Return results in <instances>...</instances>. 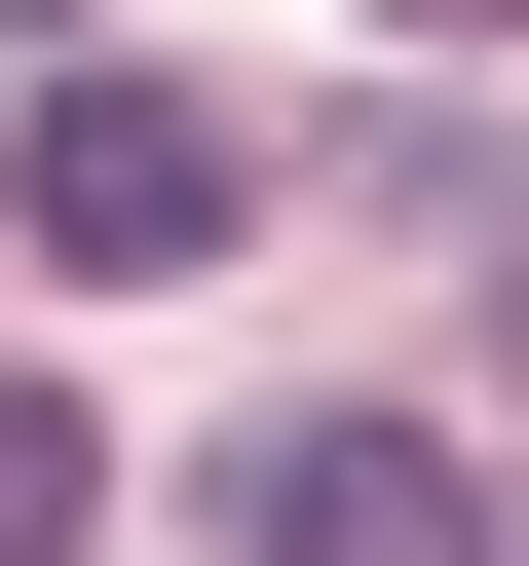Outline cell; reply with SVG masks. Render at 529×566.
Wrapping results in <instances>:
<instances>
[{
    "mask_svg": "<svg viewBox=\"0 0 529 566\" xmlns=\"http://www.w3.org/2000/svg\"><path fill=\"white\" fill-rule=\"evenodd\" d=\"M227 566H491V491L416 416H227Z\"/></svg>",
    "mask_w": 529,
    "mask_h": 566,
    "instance_id": "cell-1",
    "label": "cell"
},
{
    "mask_svg": "<svg viewBox=\"0 0 529 566\" xmlns=\"http://www.w3.org/2000/svg\"><path fill=\"white\" fill-rule=\"evenodd\" d=\"M227 189H264V151H227L189 76H39V264H189Z\"/></svg>",
    "mask_w": 529,
    "mask_h": 566,
    "instance_id": "cell-2",
    "label": "cell"
},
{
    "mask_svg": "<svg viewBox=\"0 0 529 566\" xmlns=\"http://www.w3.org/2000/svg\"><path fill=\"white\" fill-rule=\"evenodd\" d=\"M76 491H114V453H76L39 378H0V566H76Z\"/></svg>",
    "mask_w": 529,
    "mask_h": 566,
    "instance_id": "cell-3",
    "label": "cell"
},
{
    "mask_svg": "<svg viewBox=\"0 0 529 566\" xmlns=\"http://www.w3.org/2000/svg\"><path fill=\"white\" fill-rule=\"evenodd\" d=\"M491 566H529V528H491Z\"/></svg>",
    "mask_w": 529,
    "mask_h": 566,
    "instance_id": "cell-4",
    "label": "cell"
}]
</instances>
